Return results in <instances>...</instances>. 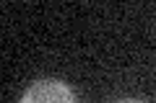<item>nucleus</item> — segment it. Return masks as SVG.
Returning <instances> with one entry per match:
<instances>
[{"label": "nucleus", "mask_w": 156, "mask_h": 103, "mask_svg": "<svg viewBox=\"0 0 156 103\" xmlns=\"http://www.w3.org/2000/svg\"><path fill=\"white\" fill-rule=\"evenodd\" d=\"M120 103H143V101H120Z\"/></svg>", "instance_id": "obj_2"}, {"label": "nucleus", "mask_w": 156, "mask_h": 103, "mask_svg": "<svg viewBox=\"0 0 156 103\" xmlns=\"http://www.w3.org/2000/svg\"><path fill=\"white\" fill-rule=\"evenodd\" d=\"M21 103H76V95L60 80H39L23 93Z\"/></svg>", "instance_id": "obj_1"}]
</instances>
